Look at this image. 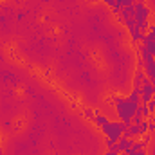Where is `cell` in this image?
Masks as SVG:
<instances>
[{
	"mask_svg": "<svg viewBox=\"0 0 155 155\" xmlns=\"http://www.w3.org/2000/svg\"><path fill=\"white\" fill-rule=\"evenodd\" d=\"M105 155H119V152H117V150H108Z\"/></svg>",
	"mask_w": 155,
	"mask_h": 155,
	"instance_id": "cell-15",
	"label": "cell"
},
{
	"mask_svg": "<svg viewBox=\"0 0 155 155\" xmlns=\"http://www.w3.org/2000/svg\"><path fill=\"white\" fill-rule=\"evenodd\" d=\"M143 121H144V119L141 117V114H139V112H135V116L132 117V124H139V123H143Z\"/></svg>",
	"mask_w": 155,
	"mask_h": 155,
	"instance_id": "cell-11",
	"label": "cell"
},
{
	"mask_svg": "<svg viewBox=\"0 0 155 155\" xmlns=\"http://www.w3.org/2000/svg\"><path fill=\"white\" fill-rule=\"evenodd\" d=\"M148 31H155V25H150V29Z\"/></svg>",
	"mask_w": 155,
	"mask_h": 155,
	"instance_id": "cell-17",
	"label": "cell"
},
{
	"mask_svg": "<svg viewBox=\"0 0 155 155\" xmlns=\"http://www.w3.org/2000/svg\"><path fill=\"white\" fill-rule=\"evenodd\" d=\"M137 54H139V58L143 60V71H144L146 78L155 85V58L150 54V51H148L144 45H139V47H137Z\"/></svg>",
	"mask_w": 155,
	"mask_h": 155,
	"instance_id": "cell-3",
	"label": "cell"
},
{
	"mask_svg": "<svg viewBox=\"0 0 155 155\" xmlns=\"http://www.w3.org/2000/svg\"><path fill=\"white\" fill-rule=\"evenodd\" d=\"M134 141H135V139H126V137H121V139L117 141V150H119V153H121V152L130 150V146L134 144Z\"/></svg>",
	"mask_w": 155,
	"mask_h": 155,
	"instance_id": "cell-6",
	"label": "cell"
},
{
	"mask_svg": "<svg viewBox=\"0 0 155 155\" xmlns=\"http://www.w3.org/2000/svg\"><path fill=\"white\" fill-rule=\"evenodd\" d=\"M153 99H155V97H153Z\"/></svg>",
	"mask_w": 155,
	"mask_h": 155,
	"instance_id": "cell-18",
	"label": "cell"
},
{
	"mask_svg": "<svg viewBox=\"0 0 155 155\" xmlns=\"http://www.w3.org/2000/svg\"><path fill=\"white\" fill-rule=\"evenodd\" d=\"M137 112L141 114L143 119L150 121V116H152V114H150V110H148V107H146V105H143V103H141V105H139V108H137Z\"/></svg>",
	"mask_w": 155,
	"mask_h": 155,
	"instance_id": "cell-7",
	"label": "cell"
},
{
	"mask_svg": "<svg viewBox=\"0 0 155 155\" xmlns=\"http://www.w3.org/2000/svg\"><path fill=\"white\" fill-rule=\"evenodd\" d=\"M85 117H88V119H92V121H94L96 112H94V110H90V108H87V110H85Z\"/></svg>",
	"mask_w": 155,
	"mask_h": 155,
	"instance_id": "cell-13",
	"label": "cell"
},
{
	"mask_svg": "<svg viewBox=\"0 0 155 155\" xmlns=\"http://www.w3.org/2000/svg\"><path fill=\"white\" fill-rule=\"evenodd\" d=\"M153 97H155V85L148 79V78H144V81H143V88H141V103L146 105V103L152 101Z\"/></svg>",
	"mask_w": 155,
	"mask_h": 155,
	"instance_id": "cell-5",
	"label": "cell"
},
{
	"mask_svg": "<svg viewBox=\"0 0 155 155\" xmlns=\"http://www.w3.org/2000/svg\"><path fill=\"white\" fill-rule=\"evenodd\" d=\"M134 7H135V25L139 27V31H141L143 35H146L148 29H150V22H148V18H150V9L144 5V0L134 2Z\"/></svg>",
	"mask_w": 155,
	"mask_h": 155,
	"instance_id": "cell-2",
	"label": "cell"
},
{
	"mask_svg": "<svg viewBox=\"0 0 155 155\" xmlns=\"http://www.w3.org/2000/svg\"><path fill=\"white\" fill-rule=\"evenodd\" d=\"M150 132H155V123L152 119H150V123H148V134H150Z\"/></svg>",
	"mask_w": 155,
	"mask_h": 155,
	"instance_id": "cell-14",
	"label": "cell"
},
{
	"mask_svg": "<svg viewBox=\"0 0 155 155\" xmlns=\"http://www.w3.org/2000/svg\"><path fill=\"white\" fill-rule=\"evenodd\" d=\"M101 130H103V134L107 135V139H112V141H119L121 137H123V132L126 130V124L121 121H108L107 124H103L101 126Z\"/></svg>",
	"mask_w": 155,
	"mask_h": 155,
	"instance_id": "cell-4",
	"label": "cell"
},
{
	"mask_svg": "<svg viewBox=\"0 0 155 155\" xmlns=\"http://www.w3.org/2000/svg\"><path fill=\"white\" fill-rule=\"evenodd\" d=\"M137 155H146V150H144V148H143V150H139V152H137Z\"/></svg>",
	"mask_w": 155,
	"mask_h": 155,
	"instance_id": "cell-16",
	"label": "cell"
},
{
	"mask_svg": "<svg viewBox=\"0 0 155 155\" xmlns=\"http://www.w3.org/2000/svg\"><path fill=\"white\" fill-rule=\"evenodd\" d=\"M94 123H96L97 126H103V124H107V123H108V119H107L105 116H99V114L96 112V117H94Z\"/></svg>",
	"mask_w": 155,
	"mask_h": 155,
	"instance_id": "cell-8",
	"label": "cell"
},
{
	"mask_svg": "<svg viewBox=\"0 0 155 155\" xmlns=\"http://www.w3.org/2000/svg\"><path fill=\"white\" fill-rule=\"evenodd\" d=\"M114 103H116V112L119 119L126 124V128L132 124V117L135 116L139 105H141V96L132 92L128 97H114Z\"/></svg>",
	"mask_w": 155,
	"mask_h": 155,
	"instance_id": "cell-1",
	"label": "cell"
},
{
	"mask_svg": "<svg viewBox=\"0 0 155 155\" xmlns=\"http://www.w3.org/2000/svg\"><path fill=\"white\" fill-rule=\"evenodd\" d=\"M143 45L150 51V54L155 58V40H152V41H146V43H143Z\"/></svg>",
	"mask_w": 155,
	"mask_h": 155,
	"instance_id": "cell-9",
	"label": "cell"
},
{
	"mask_svg": "<svg viewBox=\"0 0 155 155\" xmlns=\"http://www.w3.org/2000/svg\"><path fill=\"white\" fill-rule=\"evenodd\" d=\"M96 2H107L112 9V13H117V7H116V0H96Z\"/></svg>",
	"mask_w": 155,
	"mask_h": 155,
	"instance_id": "cell-10",
	"label": "cell"
},
{
	"mask_svg": "<svg viewBox=\"0 0 155 155\" xmlns=\"http://www.w3.org/2000/svg\"><path fill=\"white\" fill-rule=\"evenodd\" d=\"M146 107H148L150 114H152V116H155V99H152V101H148V103H146Z\"/></svg>",
	"mask_w": 155,
	"mask_h": 155,
	"instance_id": "cell-12",
	"label": "cell"
}]
</instances>
